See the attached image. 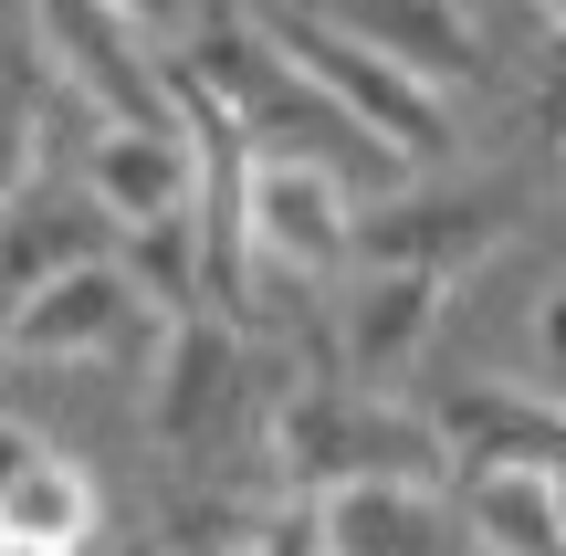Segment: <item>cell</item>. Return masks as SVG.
Wrapping results in <instances>:
<instances>
[{
    "label": "cell",
    "instance_id": "cell-18",
    "mask_svg": "<svg viewBox=\"0 0 566 556\" xmlns=\"http://www.w3.org/2000/svg\"><path fill=\"white\" fill-rule=\"evenodd\" d=\"M525 357H535V368H546L556 389H566V284H546V294H535V315H525Z\"/></svg>",
    "mask_w": 566,
    "mask_h": 556
},
{
    "label": "cell",
    "instance_id": "cell-14",
    "mask_svg": "<svg viewBox=\"0 0 566 556\" xmlns=\"http://www.w3.org/2000/svg\"><path fill=\"white\" fill-rule=\"evenodd\" d=\"M84 252H116V221H105L95 200H53V189H32L21 210H0V326H11V305L42 284V273L84 263Z\"/></svg>",
    "mask_w": 566,
    "mask_h": 556
},
{
    "label": "cell",
    "instance_id": "cell-21",
    "mask_svg": "<svg viewBox=\"0 0 566 556\" xmlns=\"http://www.w3.org/2000/svg\"><path fill=\"white\" fill-rule=\"evenodd\" d=\"M535 11H546V32H556V53H566V0H535Z\"/></svg>",
    "mask_w": 566,
    "mask_h": 556
},
{
    "label": "cell",
    "instance_id": "cell-1",
    "mask_svg": "<svg viewBox=\"0 0 566 556\" xmlns=\"http://www.w3.org/2000/svg\"><path fill=\"white\" fill-rule=\"evenodd\" d=\"M179 63H189V84H210V95L252 126V147H263V158H315V168H336L346 189H357V179H367V189L409 179V168L388 158V147L367 137V126L263 32V11H242V0H200V11H189V32H179Z\"/></svg>",
    "mask_w": 566,
    "mask_h": 556
},
{
    "label": "cell",
    "instance_id": "cell-8",
    "mask_svg": "<svg viewBox=\"0 0 566 556\" xmlns=\"http://www.w3.org/2000/svg\"><path fill=\"white\" fill-rule=\"evenodd\" d=\"M252 263L283 284H346L357 273V189L315 158L252 168Z\"/></svg>",
    "mask_w": 566,
    "mask_h": 556
},
{
    "label": "cell",
    "instance_id": "cell-10",
    "mask_svg": "<svg viewBox=\"0 0 566 556\" xmlns=\"http://www.w3.org/2000/svg\"><path fill=\"white\" fill-rule=\"evenodd\" d=\"M84 200H95L116 231L179 221V210L200 200L189 126H95V147H84Z\"/></svg>",
    "mask_w": 566,
    "mask_h": 556
},
{
    "label": "cell",
    "instance_id": "cell-2",
    "mask_svg": "<svg viewBox=\"0 0 566 556\" xmlns=\"http://www.w3.org/2000/svg\"><path fill=\"white\" fill-rule=\"evenodd\" d=\"M346 483H451V452L430 431V410H388L378 389L336 368V357H304L294 378L273 368L263 399V494H346Z\"/></svg>",
    "mask_w": 566,
    "mask_h": 556
},
{
    "label": "cell",
    "instance_id": "cell-9",
    "mask_svg": "<svg viewBox=\"0 0 566 556\" xmlns=\"http://www.w3.org/2000/svg\"><path fill=\"white\" fill-rule=\"evenodd\" d=\"M451 315V284L441 273H388V263H357L336 294V368L357 378V389H399L409 368L430 357V336H441Z\"/></svg>",
    "mask_w": 566,
    "mask_h": 556
},
{
    "label": "cell",
    "instance_id": "cell-13",
    "mask_svg": "<svg viewBox=\"0 0 566 556\" xmlns=\"http://www.w3.org/2000/svg\"><path fill=\"white\" fill-rule=\"evenodd\" d=\"M451 515L472 556H566V515L546 473H504V462H462L451 473Z\"/></svg>",
    "mask_w": 566,
    "mask_h": 556
},
{
    "label": "cell",
    "instance_id": "cell-12",
    "mask_svg": "<svg viewBox=\"0 0 566 556\" xmlns=\"http://www.w3.org/2000/svg\"><path fill=\"white\" fill-rule=\"evenodd\" d=\"M315 515H325V556H472L441 483H346Z\"/></svg>",
    "mask_w": 566,
    "mask_h": 556
},
{
    "label": "cell",
    "instance_id": "cell-4",
    "mask_svg": "<svg viewBox=\"0 0 566 556\" xmlns=\"http://www.w3.org/2000/svg\"><path fill=\"white\" fill-rule=\"evenodd\" d=\"M158 336H168V305L116 252H84L11 305L0 357H21V368H116V357H158Z\"/></svg>",
    "mask_w": 566,
    "mask_h": 556
},
{
    "label": "cell",
    "instance_id": "cell-7",
    "mask_svg": "<svg viewBox=\"0 0 566 556\" xmlns=\"http://www.w3.org/2000/svg\"><path fill=\"white\" fill-rule=\"evenodd\" d=\"M32 32L53 74L95 105L105 126H189L179 116V53L116 11V0H32Z\"/></svg>",
    "mask_w": 566,
    "mask_h": 556
},
{
    "label": "cell",
    "instance_id": "cell-16",
    "mask_svg": "<svg viewBox=\"0 0 566 556\" xmlns=\"http://www.w3.org/2000/svg\"><path fill=\"white\" fill-rule=\"evenodd\" d=\"M116 263L137 273L168 315L200 305V221H189V210H179V221H147V231H116Z\"/></svg>",
    "mask_w": 566,
    "mask_h": 556
},
{
    "label": "cell",
    "instance_id": "cell-15",
    "mask_svg": "<svg viewBox=\"0 0 566 556\" xmlns=\"http://www.w3.org/2000/svg\"><path fill=\"white\" fill-rule=\"evenodd\" d=\"M0 525H11V536H53V546H95V525H105V483L84 473L63 441H42V452L21 462L11 483H0Z\"/></svg>",
    "mask_w": 566,
    "mask_h": 556
},
{
    "label": "cell",
    "instance_id": "cell-6",
    "mask_svg": "<svg viewBox=\"0 0 566 556\" xmlns=\"http://www.w3.org/2000/svg\"><path fill=\"white\" fill-rule=\"evenodd\" d=\"M535 179H546V158L504 168V179H462V189H409V200H378V210H357V263L462 284L472 263H493V252L525 231Z\"/></svg>",
    "mask_w": 566,
    "mask_h": 556
},
{
    "label": "cell",
    "instance_id": "cell-17",
    "mask_svg": "<svg viewBox=\"0 0 566 556\" xmlns=\"http://www.w3.org/2000/svg\"><path fill=\"white\" fill-rule=\"evenodd\" d=\"M42 189V84L32 63L0 53V210H21Z\"/></svg>",
    "mask_w": 566,
    "mask_h": 556
},
{
    "label": "cell",
    "instance_id": "cell-3",
    "mask_svg": "<svg viewBox=\"0 0 566 556\" xmlns=\"http://www.w3.org/2000/svg\"><path fill=\"white\" fill-rule=\"evenodd\" d=\"M263 32H273L283 53H294L304 74H315V84H325V95H336V105H346V116H357L399 168H451V158H462V126H451L441 84H420L409 63L367 53L357 32H336V21H315V11H294V0H263Z\"/></svg>",
    "mask_w": 566,
    "mask_h": 556
},
{
    "label": "cell",
    "instance_id": "cell-5",
    "mask_svg": "<svg viewBox=\"0 0 566 556\" xmlns=\"http://www.w3.org/2000/svg\"><path fill=\"white\" fill-rule=\"evenodd\" d=\"M263 399H273V368H252V326H231L210 305L168 315L158 357H147V441L168 462L221 452L242 431V410H263Z\"/></svg>",
    "mask_w": 566,
    "mask_h": 556
},
{
    "label": "cell",
    "instance_id": "cell-19",
    "mask_svg": "<svg viewBox=\"0 0 566 556\" xmlns=\"http://www.w3.org/2000/svg\"><path fill=\"white\" fill-rule=\"evenodd\" d=\"M32 452H42V431H21V420H0V483H11V473H21Z\"/></svg>",
    "mask_w": 566,
    "mask_h": 556
},
{
    "label": "cell",
    "instance_id": "cell-11",
    "mask_svg": "<svg viewBox=\"0 0 566 556\" xmlns=\"http://www.w3.org/2000/svg\"><path fill=\"white\" fill-rule=\"evenodd\" d=\"M294 11L357 32L367 53L409 63L420 84H483V74H493V53H483V32H472L462 0H294Z\"/></svg>",
    "mask_w": 566,
    "mask_h": 556
},
{
    "label": "cell",
    "instance_id": "cell-20",
    "mask_svg": "<svg viewBox=\"0 0 566 556\" xmlns=\"http://www.w3.org/2000/svg\"><path fill=\"white\" fill-rule=\"evenodd\" d=\"M0 556H84V546H53V536H11V525H0Z\"/></svg>",
    "mask_w": 566,
    "mask_h": 556
}]
</instances>
